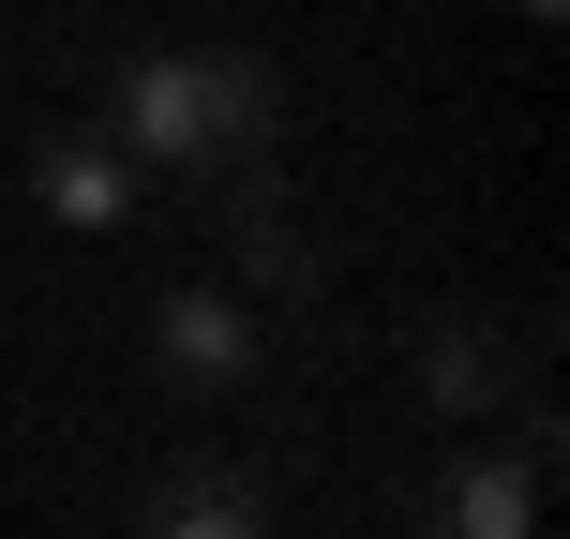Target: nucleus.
<instances>
[{"instance_id":"f257e3e1","label":"nucleus","mask_w":570,"mask_h":539,"mask_svg":"<svg viewBox=\"0 0 570 539\" xmlns=\"http://www.w3.org/2000/svg\"><path fill=\"white\" fill-rule=\"evenodd\" d=\"M106 136L136 150L150 180H226V166H271V136H285V76L256 46H136L106 76Z\"/></svg>"},{"instance_id":"f03ea898","label":"nucleus","mask_w":570,"mask_h":539,"mask_svg":"<svg viewBox=\"0 0 570 539\" xmlns=\"http://www.w3.org/2000/svg\"><path fill=\"white\" fill-rule=\"evenodd\" d=\"M136 196H150V166L106 120H46V136H30V210H46V226L106 240V226H136Z\"/></svg>"},{"instance_id":"7ed1b4c3","label":"nucleus","mask_w":570,"mask_h":539,"mask_svg":"<svg viewBox=\"0 0 570 539\" xmlns=\"http://www.w3.org/2000/svg\"><path fill=\"white\" fill-rule=\"evenodd\" d=\"M256 360L271 345H256V300H240V285H166V300H150V375H166V390H240Z\"/></svg>"},{"instance_id":"20e7f679","label":"nucleus","mask_w":570,"mask_h":539,"mask_svg":"<svg viewBox=\"0 0 570 539\" xmlns=\"http://www.w3.org/2000/svg\"><path fill=\"white\" fill-rule=\"evenodd\" d=\"M525 360H541V345L481 330V315H435V330H421V405L481 435V420H511V405H525Z\"/></svg>"},{"instance_id":"39448f33","label":"nucleus","mask_w":570,"mask_h":539,"mask_svg":"<svg viewBox=\"0 0 570 539\" xmlns=\"http://www.w3.org/2000/svg\"><path fill=\"white\" fill-rule=\"evenodd\" d=\"M196 210H210V226H226V256L256 270V285H285V300H301L315 270H331V256H315V226H301V210L271 196L256 166H226V180H196Z\"/></svg>"},{"instance_id":"423d86ee","label":"nucleus","mask_w":570,"mask_h":539,"mask_svg":"<svg viewBox=\"0 0 570 539\" xmlns=\"http://www.w3.org/2000/svg\"><path fill=\"white\" fill-rule=\"evenodd\" d=\"M541 495H556V480L525 465V435H495V450L465 435V465H451V480L421 495V510L451 525V539H525V525H541Z\"/></svg>"},{"instance_id":"0eeeda50","label":"nucleus","mask_w":570,"mask_h":539,"mask_svg":"<svg viewBox=\"0 0 570 539\" xmlns=\"http://www.w3.org/2000/svg\"><path fill=\"white\" fill-rule=\"evenodd\" d=\"M136 525H166V539H256L271 480H240V465H166V480L136 495Z\"/></svg>"},{"instance_id":"6e6552de","label":"nucleus","mask_w":570,"mask_h":539,"mask_svg":"<svg viewBox=\"0 0 570 539\" xmlns=\"http://www.w3.org/2000/svg\"><path fill=\"white\" fill-rule=\"evenodd\" d=\"M511 16H525V30H556V16H570V0H511Z\"/></svg>"}]
</instances>
